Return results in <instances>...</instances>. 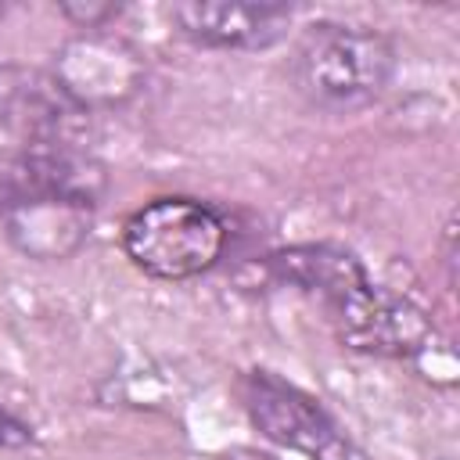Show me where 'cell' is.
<instances>
[{"label":"cell","mask_w":460,"mask_h":460,"mask_svg":"<svg viewBox=\"0 0 460 460\" xmlns=\"http://www.w3.org/2000/svg\"><path fill=\"white\" fill-rule=\"evenodd\" d=\"M395 43L359 22H313L298 32L288 72L295 93L327 115L370 108L395 75Z\"/></svg>","instance_id":"6da1fadb"},{"label":"cell","mask_w":460,"mask_h":460,"mask_svg":"<svg viewBox=\"0 0 460 460\" xmlns=\"http://www.w3.org/2000/svg\"><path fill=\"white\" fill-rule=\"evenodd\" d=\"M226 219L183 194H165L122 223V252L126 259L155 280H194L208 273L226 252Z\"/></svg>","instance_id":"7a4b0ae2"},{"label":"cell","mask_w":460,"mask_h":460,"mask_svg":"<svg viewBox=\"0 0 460 460\" xmlns=\"http://www.w3.org/2000/svg\"><path fill=\"white\" fill-rule=\"evenodd\" d=\"M237 395L248 420L273 446L302 453L305 460H363V453L327 413V406L280 374L248 370L237 381Z\"/></svg>","instance_id":"3957f363"},{"label":"cell","mask_w":460,"mask_h":460,"mask_svg":"<svg viewBox=\"0 0 460 460\" xmlns=\"http://www.w3.org/2000/svg\"><path fill=\"white\" fill-rule=\"evenodd\" d=\"M90 119L50 68L0 61V129L18 147H86Z\"/></svg>","instance_id":"277c9868"},{"label":"cell","mask_w":460,"mask_h":460,"mask_svg":"<svg viewBox=\"0 0 460 460\" xmlns=\"http://www.w3.org/2000/svg\"><path fill=\"white\" fill-rule=\"evenodd\" d=\"M50 72L86 115L129 104L147 83L144 54L108 29L68 36L54 54Z\"/></svg>","instance_id":"5b68a950"},{"label":"cell","mask_w":460,"mask_h":460,"mask_svg":"<svg viewBox=\"0 0 460 460\" xmlns=\"http://www.w3.org/2000/svg\"><path fill=\"white\" fill-rule=\"evenodd\" d=\"M104 194L108 165L86 147H0V216L43 198L97 208Z\"/></svg>","instance_id":"8992f818"},{"label":"cell","mask_w":460,"mask_h":460,"mask_svg":"<svg viewBox=\"0 0 460 460\" xmlns=\"http://www.w3.org/2000/svg\"><path fill=\"white\" fill-rule=\"evenodd\" d=\"M327 313L338 341L363 356L410 359V356H420L435 338V323L420 305L377 284L359 288L356 295H349Z\"/></svg>","instance_id":"52a82bcc"},{"label":"cell","mask_w":460,"mask_h":460,"mask_svg":"<svg viewBox=\"0 0 460 460\" xmlns=\"http://www.w3.org/2000/svg\"><path fill=\"white\" fill-rule=\"evenodd\" d=\"M295 7L244 0H180L169 7L172 29L208 50H266L288 36Z\"/></svg>","instance_id":"ba28073f"},{"label":"cell","mask_w":460,"mask_h":460,"mask_svg":"<svg viewBox=\"0 0 460 460\" xmlns=\"http://www.w3.org/2000/svg\"><path fill=\"white\" fill-rule=\"evenodd\" d=\"M266 273L277 284H288L320 298L323 309H334L338 302H345L349 295L370 284L359 255L334 241H302V244L277 248L266 255Z\"/></svg>","instance_id":"9c48e42d"},{"label":"cell","mask_w":460,"mask_h":460,"mask_svg":"<svg viewBox=\"0 0 460 460\" xmlns=\"http://www.w3.org/2000/svg\"><path fill=\"white\" fill-rule=\"evenodd\" d=\"M0 219H4L7 241L22 255L40 259V262H61L86 244L90 226H93V205L68 201V198H43Z\"/></svg>","instance_id":"30bf717a"},{"label":"cell","mask_w":460,"mask_h":460,"mask_svg":"<svg viewBox=\"0 0 460 460\" xmlns=\"http://www.w3.org/2000/svg\"><path fill=\"white\" fill-rule=\"evenodd\" d=\"M58 11H61V18H68L79 32L108 29V25L122 14V7H119V4H93V0H61V4H58Z\"/></svg>","instance_id":"8fae6325"},{"label":"cell","mask_w":460,"mask_h":460,"mask_svg":"<svg viewBox=\"0 0 460 460\" xmlns=\"http://www.w3.org/2000/svg\"><path fill=\"white\" fill-rule=\"evenodd\" d=\"M32 438H36L32 424L0 402V449H25V446H32Z\"/></svg>","instance_id":"7c38bea8"},{"label":"cell","mask_w":460,"mask_h":460,"mask_svg":"<svg viewBox=\"0 0 460 460\" xmlns=\"http://www.w3.org/2000/svg\"><path fill=\"white\" fill-rule=\"evenodd\" d=\"M216 460H277V456L266 453V449H255V446H230V449H223Z\"/></svg>","instance_id":"4fadbf2b"},{"label":"cell","mask_w":460,"mask_h":460,"mask_svg":"<svg viewBox=\"0 0 460 460\" xmlns=\"http://www.w3.org/2000/svg\"><path fill=\"white\" fill-rule=\"evenodd\" d=\"M4 14H7V7H4V4H0V18H4Z\"/></svg>","instance_id":"5bb4252c"}]
</instances>
